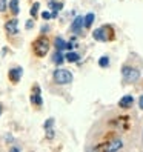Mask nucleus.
I'll return each instance as SVG.
<instances>
[{"label":"nucleus","instance_id":"obj_22","mask_svg":"<svg viewBox=\"0 0 143 152\" xmlns=\"http://www.w3.org/2000/svg\"><path fill=\"white\" fill-rule=\"evenodd\" d=\"M25 26H26V29H32V26H34V20H28Z\"/></svg>","mask_w":143,"mask_h":152},{"label":"nucleus","instance_id":"obj_16","mask_svg":"<svg viewBox=\"0 0 143 152\" xmlns=\"http://www.w3.org/2000/svg\"><path fill=\"white\" fill-rule=\"evenodd\" d=\"M65 58L68 60V61H78V58H80V56L77 54V52H74V51H69L68 54L65 56Z\"/></svg>","mask_w":143,"mask_h":152},{"label":"nucleus","instance_id":"obj_12","mask_svg":"<svg viewBox=\"0 0 143 152\" xmlns=\"http://www.w3.org/2000/svg\"><path fill=\"white\" fill-rule=\"evenodd\" d=\"M31 103H32V104H35V106H42V103H43L42 95H40V94L32 92V94H31Z\"/></svg>","mask_w":143,"mask_h":152},{"label":"nucleus","instance_id":"obj_20","mask_svg":"<svg viewBox=\"0 0 143 152\" xmlns=\"http://www.w3.org/2000/svg\"><path fill=\"white\" fill-rule=\"evenodd\" d=\"M8 10V0H0V12H5Z\"/></svg>","mask_w":143,"mask_h":152},{"label":"nucleus","instance_id":"obj_21","mask_svg":"<svg viewBox=\"0 0 143 152\" xmlns=\"http://www.w3.org/2000/svg\"><path fill=\"white\" fill-rule=\"evenodd\" d=\"M42 19H43V20H49V19H51V12L43 11V12H42Z\"/></svg>","mask_w":143,"mask_h":152},{"label":"nucleus","instance_id":"obj_10","mask_svg":"<svg viewBox=\"0 0 143 152\" xmlns=\"http://www.w3.org/2000/svg\"><path fill=\"white\" fill-rule=\"evenodd\" d=\"M8 8L11 10L12 15H17L20 12V6H19V0H10V3H8Z\"/></svg>","mask_w":143,"mask_h":152},{"label":"nucleus","instance_id":"obj_3","mask_svg":"<svg viewBox=\"0 0 143 152\" xmlns=\"http://www.w3.org/2000/svg\"><path fill=\"white\" fill-rule=\"evenodd\" d=\"M122 75L128 80V82H137V80L140 78V71L132 68V66H123L122 68Z\"/></svg>","mask_w":143,"mask_h":152},{"label":"nucleus","instance_id":"obj_15","mask_svg":"<svg viewBox=\"0 0 143 152\" xmlns=\"http://www.w3.org/2000/svg\"><path fill=\"white\" fill-rule=\"evenodd\" d=\"M52 60H54L56 65H62V63H63L65 57H63V54H62V51H56V54H54V57H52Z\"/></svg>","mask_w":143,"mask_h":152},{"label":"nucleus","instance_id":"obj_19","mask_svg":"<svg viewBox=\"0 0 143 152\" xmlns=\"http://www.w3.org/2000/svg\"><path fill=\"white\" fill-rule=\"evenodd\" d=\"M39 8H40V3L35 2V3L32 5V8H31V11H29L31 17H35V15H37V12H39Z\"/></svg>","mask_w":143,"mask_h":152},{"label":"nucleus","instance_id":"obj_2","mask_svg":"<svg viewBox=\"0 0 143 152\" xmlns=\"http://www.w3.org/2000/svg\"><path fill=\"white\" fill-rule=\"evenodd\" d=\"M52 78L57 85H69L73 82V74L68 69H56L52 74Z\"/></svg>","mask_w":143,"mask_h":152},{"label":"nucleus","instance_id":"obj_17","mask_svg":"<svg viewBox=\"0 0 143 152\" xmlns=\"http://www.w3.org/2000/svg\"><path fill=\"white\" fill-rule=\"evenodd\" d=\"M99 66L100 68H108L109 66V57H106V56L100 57L99 58Z\"/></svg>","mask_w":143,"mask_h":152},{"label":"nucleus","instance_id":"obj_7","mask_svg":"<svg viewBox=\"0 0 143 152\" xmlns=\"http://www.w3.org/2000/svg\"><path fill=\"white\" fill-rule=\"evenodd\" d=\"M83 26H85V23H83V17H82V15H77L76 19L73 20V23H71V31L76 32V34H78L80 31H82Z\"/></svg>","mask_w":143,"mask_h":152},{"label":"nucleus","instance_id":"obj_23","mask_svg":"<svg viewBox=\"0 0 143 152\" xmlns=\"http://www.w3.org/2000/svg\"><path fill=\"white\" fill-rule=\"evenodd\" d=\"M48 31H49V26H48V25H43V26H42V34L48 32Z\"/></svg>","mask_w":143,"mask_h":152},{"label":"nucleus","instance_id":"obj_11","mask_svg":"<svg viewBox=\"0 0 143 152\" xmlns=\"http://www.w3.org/2000/svg\"><path fill=\"white\" fill-rule=\"evenodd\" d=\"M94 19H95V15H94V12H88L85 17H83V23H85V28H91L92 26V22H94Z\"/></svg>","mask_w":143,"mask_h":152},{"label":"nucleus","instance_id":"obj_18","mask_svg":"<svg viewBox=\"0 0 143 152\" xmlns=\"http://www.w3.org/2000/svg\"><path fill=\"white\" fill-rule=\"evenodd\" d=\"M52 126H54V118H48L46 121H45V124H43L45 131H51Z\"/></svg>","mask_w":143,"mask_h":152},{"label":"nucleus","instance_id":"obj_1","mask_svg":"<svg viewBox=\"0 0 143 152\" xmlns=\"http://www.w3.org/2000/svg\"><path fill=\"white\" fill-rule=\"evenodd\" d=\"M49 40L46 37H39L37 40L34 42L32 45V49H34V54L37 56V57H45L48 54V51H49Z\"/></svg>","mask_w":143,"mask_h":152},{"label":"nucleus","instance_id":"obj_24","mask_svg":"<svg viewBox=\"0 0 143 152\" xmlns=\"http://www.w3.org/2000/svg\"><path fill=\"white\" fill-rule=\"evenodd\" d=\"M32 92H35V94H40V88H39V85H35V86L32 88Z\"/></svg>","mask_w":143,"mask_h":152},{"label":"nucleus","instance_id":"obj_5","mask_svg":"<svg viewBox=\"0 0 143 152\" xmlns=\"http://www.w3.org/2000/svg\"><path fill=\"white\" fill-rule=\"evenodd\" d=\"M23 75V69L22 66H15V68H11L10 69V72H8V77H10V80L12 83H19L20 82V78Z\"/></svg>","mask_w":143,"mask_h":152},{"label":"nucleus","instance_id":"obj_13","mask_svg":"<svg viewBox=\"0 0 143 152\" xmlns=\"http://www.w3.org/2000/svg\"><path fill=\"white\" fill-rule=\"evenodd\" d=\"M49 8H51V10L52 11H60V10H63V3H62V2H57V0H51V2H49Z\"/></svg>","mask_w":143,"mask_h":152},{"label":"nucleus","instance_id":"obj_4","mask_svg":"<svg viewBox=\"0 0 143 152\" xmlns=\"http://www.w3.org/2000/svg\"><path fill=\"white\" fill-rule=\"evenodd\" d=\"M108 29H109V26H102L99 29H94L92 37L99 42H109L114 39V35H108Z\"/></svg>","mask_w":143,"mask_h":152},{"label":"nucleus","instance_id":"obj_25","mask_svg":"<svg viewBox=\"0 0 143 152\" xmlns=\"http://www.w3.org/2000/svg\"><path fill=\"white\" fill-rule=\"evenodd\" d=\"M139 106H140V109L143 111V95H140V98H139Z\"/></svg>","mask_w":143,"mask_h":152},{"label":"nucleus","instance_id":"obj_8","mask_svg":"<svg viewBox=\"0 0 143 152\" xmlns=\"http://www.w3.org/2000/svg\"><path fill=\"white\" fill-rule=\"evenodd\" d=\"M132 104H134V97L132 95H123L119 100V106L122 109H129V108H132Z\"/></svg>","mask_w":143,"mask_h":152},{"label":"nucleus","instance_id":"obj_14","mask_svg":"<svg viewBox=\"0 0 143 152\" xmlns=\"http://www.w3.org/2000/svg\"><path fill=\"white\" fill-rule=\"evenodd\" d=\"M54 46H56V49L57 51H63L65 49V46H66V42L62 39V37H57L56 39V42H54Z\"/></svg>","mask_w":143,"mask_h":152},{"label":"nucleus","instance_id":"obj_6","mask_svg":"<svg viewBox=\"0 0 143 152\" xmlns=\"http://www.w3.org/2000/svg\"><path fill=\"white\" fill-rule=\"evenodd\" d=\"M5 29H6V32L10 35H15L17 32H19V20H17V19L8 20L5 23Z\"/></svg>","mask_w":143,"mask_h":152},{"label":"nucleus","instance_id":"obj_9","mask_svg":"<svg viewBox=\"0 0 143 152\" xmlns=\"http://www.w3.org/2000/svg\"><path fill=\"white\" fill-rule=\"evenodd\" d=\"M120 148H123V141L120 138H115V140H112L109 143V145H105L103 146V149H106V151H117Z\"/></svg>","mask_w":143,"mask_h":152},{"label":"nucleus","instance_id":"obj_26","mask_svg":"<svg viewBox=\"0 0 143 152\" xmlns=\"http://www.w3.org/2000/svg\"><path fill=\"white\" fill-rule=\"evenodd\" d=\"M2 112H3V106L0 104V115H2Z\"/></svg>","mask_w":143,"mask_h":152}]
</instances>
